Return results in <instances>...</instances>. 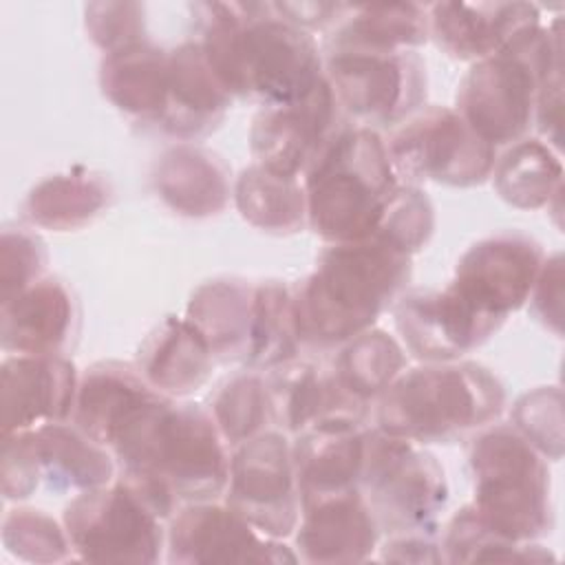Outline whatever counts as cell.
Segmentation results:
<instances>
[{
    "instance_id": "29",
    "label": "cell",
    "mask_w": 565,
    "mask_h": 565,
    "mask_svg": "<svg viewBox=\"0 0 565 565\" xmlns=\"http://www.w3.org/2000/svg\"><path fill=\"white\" fill-rule=\"evenodd\" d=\"M113 203V183L95 170L75 166L35 183L22 216L35 227L51 232H75L97 221Z\"/></svg>"
},
{
    "instance_id": "21",
    "label": "cell",
    "mask_w": 565,
    "mask_h": 565,
    "mask_svg": "<svg viewBox=\"0 0 565 565\" xmlns=\"http://www.w3.org/2000/svg\"><path fill=\"white\" fill-rule=\"evenodd\" d=\"M294 534L300 561L333 565L369 561L382 532L355 488L302 503Z\"/></svg>"
},
{
    "instance_id": "6",
    "label": "cell",
    "mask_w": 565,
    "mask_h": 565,
    "mask_svg": "<svg viewBox=\"0 0 565 565\" xmlns=\"http://www.w3.org/2000/svg\"><path fill=\"white\" fill-rule=\"evenodd\" d=\"M561 64L558 20L554 26L536 24L470 66L459 84L455 110L490 146H512L534 126L539 88Z\"/></svg>"
},
{
    "instance_id": "8",
    "label": "cell",
    "mask_w": 565,
    "mask_h": 565,
    "mask_svg": "<svg viewBox=\"0 0 565 565\" xmlns=\"http://www.w3.org/2000/svg\"><path fill=\"white\" fill-rule=\"evenodd\" d=\"M360 492L388 536L433 532L448 501V481L435 455L419 444L364 428Z\"/></svg>"
},
{
    "instance_id": "10",
    "label": "cell",
    "mask_w": 565,
    "mask_h": 565,
    "mask_svg": "<svg viewBox=\"0 0 565 565\" xmlns=\"http://www.w3.org/2000/svg\"><path fill=\"white\" fill-rule=\"evenodd\" d=\"M386 150L397 179L411 185H481L497 161V148L448 106H422L393 128Z\"/></svg>"
},
{
    "instance_id": "5",
    "label": "cell",
    "mask_w": 565,
    "mask_h": 565,
    "mask_svg": "<svg viewBox=\"0 0 565 565\" xmlns=\"http://www.w3.org/2000/svg\"><path fill=\"white\" fill-rule=\"evenodd\" d=\"M399 183L380 132L347 126L302 174L307 225L327 243L369 238Z\"/></svg>"
},
{
    "instance_id": "38",
    "label": "cell",
    "mask_w": 565,
    "mask_h": 565,
    "mask_svg": "<svg viewBox=\"0 0 565 565\" xmlns=\"http://www.w3.org/2000/svg\"><path fill=\"white\" fill-rule=\"evenodd\" d=\"M7 552L29 563H60L73 556L64 523L38 508H11L2 519Z\"/></svg>"
},
{
    "instance_id": "34",
    "label": "cell",
    "mask_w": 565,
    "mask_h": 565,
    "mask_svg": "<svg viewBox=\"0 0 565 565\" xmlns=\"http://www.w3.org/2000/svg\"><path fill=\"white\" fill-rule=\"evenodd\" d=\"M302 349L294 287L282 280H260L254 294V320L245 366L249 371H269L294 358Z\"/></svg>"
},
{
    "instance_id": "43",
    "label": "cell",
    "mask_w": 565,
    "mask_h": 565,
    "mask_svg": "<svg viewBox=\"0 0 565 565\" xmlns=\"http://www.w3.org/2000/svg\"><path fill=\"white\" fill-rule=\"evenodd\" d=\"M0 486L7 501L29 499L40 488L38 466L31 452L26 430L2 435L0 455Z\"/></svg>"
},
{
    "instance_id": "22",
    "label": "cell",
    "mask_w": 565,
    "mask_h": 565,
    "mask_svg": "<svg viewBox=\"0 0 565 565\" xmlns=\"http://www.w3.org/2000/svg\"><path fill=\"white\" fill-rule=\"evenodd\" d=\"M232 99L199 40H185L170 51L168 97L154 128L179 141L201 139L218 128Z\"/></svg>"
},
{
    "instance_id": "42",
    "label": "cell",
    "mask_w": 565,
    "mask_h": 565,
    "mask_svg": "<svg viewBox=\"0 0 565 565\" xmlns=\"http://www.w3.org/2000/svg\"><path fill=\"white\" fill-rule=\"evenodd\" d=\"M88 38L106 53L146 42V7L139 2H90L84 9Z\"/></svg>"
},
{
    "instance_id": "27",
    "label": "cell",
    "mask_w": 565,
    "mask_h": 565,
    "mask_svg": "<svg viewBox=\"0 0 565 565\" xmlns=\"http://www.w3.org/2000/svg\"><path fill=\"white\" fill-rule=\"evenodd\" d=\"M170 51L150 40L106 53L99 64V88L124 115L154 126L168 97Z\"/></svg>"
},
{
    "instance_id": "4",
    "label": "cell",
    "mask_w": 565,
    "mask_h": 565,
    "mask_svg": "<svg viewBox=\"0 0 565 565\" xmlns=\"http://www.w3.org/2000/svg\"><path fill=\"white\" fill-rule=\"evenodd\" d=\"M505 408L499 377L477 362H424L377 397V428L424 444H452L492 426Z\"/></svg>"
},
{
    "instance_id": "24",
    "label": "cell",
    "mask_w": 565,
    "mask_h": 565,
    "mask_svg": "<svg viewBox=\"0 0 565 565\" xmlns=\"http://www.w3.org/2000/svg\"><path fill=\"white\" fill-rule=\"evenodd\" d=\"M135 364L102 360L79 375L71 422L102 446L110 448L117 433L150 402L161 397Z\"/></svg>"
},
{
    "instance_id": "18",
    "label": "cell",
    "mask_w": 565,
    "mask_h": 565,
    "mask_svg": "<svg viewBox=\"0 0 565 565\" xmlns=\"http://www.w3.org/2000/svg\"><path fill=\"white\" fill-rule=\"evenodd\" d=\"M79 375L66 355H9L0 366L2 435L68 422Z\"/></svg>"
},
{
    "instance_id": "26",
    "label": "cell",
    "mask_w": 565,
    "mask_h": 565,
    "mask_svg": "<svg viewBox=\"0 0 565 565\" xmlns=\"http://www.w3.org/2000/svg\"><path fill=\"white\" fill-rule=\"evenodd\" d=\"M40 486L51 492H86L115 479L113 452L73 422H53L26 430Z\"/></svg>"
},
{
    "instance_id": "30",
    "label": "cell",
    "mask_w": 565,
    "mask_h": 565,
    "mask_svg": "<svg viewBox=\"0 0 565 565\" xmlns=\"http://www.w3.org/2000/svg\"><path fill=\"white\" fill-rule=\"evenodd\" d=\"M428 11L413 2L342 4L327 51H415L426 44Z\"/></svg>"
},
{
    "instance_id": "44",
    "label": "cell",
    "mask_w": 565,
    "mask_h": 565,
    "mask_svg": "<svg viewBox=\"0 0 565 565\" xmlns=\"http://www.w3.org/2000/svg\"><path fill=\"white\" fill-rule=\"evenodd\" d=\"M534 318L556 335H561L563 324V258L552 254L543 260L530 298Z\"/></svg>"
},
{
    "instance_id": "15",
    "label": "cell",
    "mask_w": 565,
    "mask_h": 565,
    "mask_svg": "<svg viewBox=\"0 0 565 565\" xmlns=\"http://www.w3.org/2000/svg\"><path fill=\"white\" fill-rule=\"evenodd\" d=\"M168 563H296L282 539L258 532L225 501L181 505L168 521Z\"/></svg>"
},
{
    "instance_id": "33",
    "label": "cell",
    "mask_w": 565,
    "mask_h": 565,
    "mask_svg": "<svg viewBox=\"0 0 565 565\" xmlns=\"http://www.w3.org/2000/svg\"><path fill=\"white\" fill-rule=\"evenodd\" d=\"M497 194L521 210H539L561 199L563 166L558 152L541 139H521L512 143L492 168Z\"/></svg>"
},
{
    "instance_id": "17",
    "label": "cell",
    "mask_w": 565,
    "mask_h": 565,
    "mask_svg": "<svg viewBox=\"0 0 565 565\" xmlns=\"http://www.w3.org/2000/svg\"><path fill=\"white\" fill-rule=\"evenodd\" d=\"M274 428L287 435L307 430L364 428L371 404L353 395L331 366L294 358L269 369L265 377Z\"/></svg>"
},
{
    "instance_id": "41",
    "label": "cell",
    "mask_w": 565,
    "mask_h": 565,
    "mask_svg": "<svg viewBox=\"0 0 565 565\" xmlns=\"http://www.w3.org/2000/svg\"><path fill=\"white\" fill-rule=\"evenodd\" d=\"M46 243L26 225H4L0 236V298L22 294L46 276Z\"/></svg>"
},
{
    "instance_id": "20",
    "label": "cell",
    "mask_w": 565,
    "mask_h": 565,
    "mask_svg": "<svg viewBox=\"0 0 565 565\" xmlns=\"http://www.w3.org/2000/svg\"><path fill=\"white\" fill-rule=\"evenodd\" d=\"M426 11L435 44L466 62L486 60L541 24L539 7L530 2H437Z\"/></svg>"
},
{
    "instance_id": "25",
    "label": "cell",
    "mask_w": 565,
    "mask_h": 565,
    "mask_svg": "<svg viewBox=\"0 0 565 565\" xmlns=\"http://www.w3.org/2000/svg\"><path fill=\"white\" fill-rule=\"evenodd\" d=\"M214 353L201 331L188 320L163 318L139 344L135 366L166 397H188L207 384Z\"/></svg>"
},
{
    "instance_id": "35",
    "label": "cell",
    "mask_w": 565,
    "mask_h": 565,
    "mask_svg": "<svg viewBox=\"0 0 565 565\" xmlns=\"http://www.w3.org/2000/svg\"><path fill=\"white\" fill-rule=\"evenodd\" d=\"M329 366L353 395L371 404L406 371V353L388 331L371 327L340 344Z\"/></svg>"
},
{
    "instance_id": "31",
    "label": "cell",
    "mask_w": 565,
    "mask_h": 565,
    "mask_svg": "<svg viewBox=\"0 0 565 565\" xmlns=\"http://www.w3.org/2000/svg\"><path fill=\"white\" fill-rule=\"evenodd\" d=\"M300 503L355 490L364 463V428L307 430L294 441Z\"/></svg>"
},
{
    "instance_id": "40",
    "label": "cell",
    "mask_w": 565,
    "mask_h": 565,
    "mask_svg": "<svg viewBox=\"0 0 565 565\" xmlns=\"http://www.w3.org/2000/svg\"><path fill=\"white\" fill-rule=\"evenodd\" d=\"M512 428L545 459L563 455V395L558 386H539L521 395L512 408Z\"/></svg>"
},
{
    "instance_id": "1",
    "label": "cell",
    "mask_w": 565,
    "mask_h": 565,
    "mask_svg": "<svg viewBox=\"0 0 565 565\" xmlns=\"http://www.w3.org/2000/svg\"><path fill=\"white\" fill-rule=\"evenodd\" d=\"M201 49L232 97L280 106L307 95L324 75L313 35L274 2H201Z\"/></svg>"
},
{
    "instance_id": "19",
    "label": "cell",
    "mask_w": 565,
    "mask_h": 565,
    "mask_svg": "<svg viewBox=\"0 0 565 565\" xmlns=\"http://www.w3.org/2000/svg\"><path fill=\"white\" fill-rule=\"evenodd\" d=\"M79 300L60 276H42L2 302L0 344L9 355H64L79 333Z\"/></svg>"
},
{
    "instance_id": "12",
    "label": "cell",
    "mask_w": 565,
    "mask_h": 565,
    "mask_svg": "<svg viewBox=\"0 0 565 565\" xmlns=\"http://www.w3.org/2000/svg\"><path fill=\"white\" fill-rule=\"evenodd\" d=\"M225 503L271 539H287L300 519V488L287 433L269 428L234 448Z\"/></svg>"
},
{
    "instance_id": "28",
    "label": "cell",
    "mask_w": 565,
    "mask_h": 565,
    "mask_svg": "<svg viewBox=\"0 0 565 565\" xmlns=\"http://www.w3.org/2000/svg\"><path fill=\"white\" fill-rule=\"evenodd\" d=\"M256 282L221 276L205 280L190 296L185 318L207 340L216 362L245 364L254 320Z\"/></svg>"
},
{
    "instance_id": "32",
    "label": "cell",
    "mask_w": 565,
    "mask_h": 565,
    "mask_svg": "<svg viewBox=\"0 0 565 565\" xmlns=\"http://www.w3.org/2000/svg\"><path fill=\"white\" fill-rule=\"evenodd\" d=\"M234 205L256 230L289 236L307 225V194L298 177L252 163L234 181Z\"/></svg>"
},
{
    "instance_id": "16",
    "label": "cell",
    "mask_w": 565,
    "mask_h": 565,
    "mask_svg": "<svg viewBox=\"0 0 565 565\" xmlns=\"http://www.w3.org/2000/svg\"><path fill=\"white\" fill-rule=\"evenodd\" d=\"M543 260L545 252L536 238L499 232L461 254L448 285L479 309L505 320L527 302Z\"/></svg>"
},
{
    "instance_id": "37",
    "label": "cell",
    "mask_w": 565,
    "mask_h": 565,
    "mask_svg": "<svg viewBox=\"0 0 565 565\" xmlns=\"http://www.w3.org/2000/svg\"><path fill=\"white\" fill-rule=\"evenodd\" d=\"M446 563H497V561H547L554 558L543 545L514 543L497 534L472 503L457 510L441 541Z\"/></svg>"
},
{
    "instance_id": "11",
    "label": "cell",
    "mask_w": 565,
    "mask_h": 565,
    "mask_svg": "<svg viewBox=\"0 0 565 565\" xmlns=\"http://www.w3.org/2000/svg\"><path fill=\"white\" fill-rule=\"evenodd\" d=\"M324 79L342 115L371 130L399 126L426 99L417 51H327Z\"/></svg>"
},
{
    "instance_id": "45",
    "label": "cell",
    "mask_w": 565,
    "mask_h": 565,
    "mask_svg": "<svg viewBox=\"0 0 565 565\" xmlns=\"http://www.w3.org/2000/svg\"><path fill=\"white\" fill-rule=\"evenodd\" d=\"M380 558L388 563H446L441 543L433 532L395 534L380 547Z\"/></svg>"
},
{
    "instance_id": "2",
    "label": "cell",
    "mask_w": 565,
    "mask_h": 565,
    "mask_svg": "<svg viewBox=\"0 0 565 565\" xmlns=\"http://www.w3.org/2000/svg\"><path fill=\"white\" fill-rule=\"evenodd\" d=\"M108 450L119 475L148 490L168 516L188 503L216 501L227 486L230 444L199 404L157 397L117 433Z\"/></svg>"
},
{
    "instance_id": "7",
    "label": "cell",
    "mask_w": 565,
    "mask_h": 565,
    "mask_svg": "<svg viewBox=\"0 0 565 565\" xmlns=\"http://www.w3.org/2000/svg\"><path fill=\"white\" fill-rule=\"evenodd\" d=\"M472 505L501 536L536 543L554 525L545 457L512 426L492 424L468 448Z\"/></svg>"
},
{
    "instance_id": "46",
    "label": "cell",
    "mask_w": 565,
    "mask_h": 565,
    "mask_svg": "<svg viewBox=\"0 0 565 565\" xmlns=\"http://www.w3.org/2000/svg\"><path fill=\"white\" fill-rule=\"evenodd\" d=\"M274 4L282 18H287L289 22H294L305 31L331 26L342 11V2H274Z\"/></svg>"
},
{
    "instance_id": "23",
    "label": "cell",
    "mask_w": 565,
    "mask_h": 565,
    "mask_svg": "<svg viewBox=\"0 0 565 565\" xmlns=\"http://www.w3.org/2000/svg\"><path fill=\"white\" fill-rule=\"evenodd\" d=\"M157 196L177 214L210 218L234 199L232 170L214 150L181 141L161 152L152 168Z\"/></svg>"
},
{
    "instance_id": "13",
    "label": "cell",
    "mask_w": 565,
    "mask_h": 565,
    "mask_svg": "<svg viewBox=\"0 0 565 565\" xmlns=\"http://www.w3.org/2000/svg\"><path fill=\"white\" fill-rule=\"evenodd\" d=\"M344 128L342 110L322 75L300 99L265 106L254 115L249 150L254 163L300 179Z\"/></svg>"
},
{
    "instance_id": "9",
    "label": "cell",
    "mask_w": 565,
    "mask_h": 565,
    "mask_svg": "<svg viewBox=\"0 0 565 565\" xmlns=\"http://www.w3.org/2000/svg\"><path fill=\"white\" fill-rule=\"evenodd\" d=\"M166 512L132 479L79 492L64 508L62 523L79 561L157 563L166 547Z\"/></svg>"
},
{
    "instance_id": "39",
    "label": "cell",
    "mask_w": 565,
    "mask_h": 565,
    "mask_svg": "<svg viewBox=\"0 0 565 565\" xmlns=\"http://www.w3.org/2000/svg\"><path fill=\"white\" fill-rule=\"evenodd\" d=\"M435 232V207L424 190L411 183H399L391 196L375 238L413 256L424 249Z\"/></svg>"
},
{
    "instance_id": "36",
    "label": "cell",
    "mask_w": 565,
    "mask_h": 565,
    "mask_svg": "<svg viewBox=\"0 0 565 565\" xmlns=\"http://www.w3.org/2000/svg\"><path fill=\"white\" fill-rule=\"evenodd\" d=\"M207 411L232 448L274 426L269 388L265 377L256 371H245L225 380L214 393Z\"/></svg>"
},
{
    "instance_id": "14",
    "label": "cell",
    "mask_w": 565,
    "mask_h": 565,
    "mask_svg": "<svg viewBox=\"0 0 565 565\" xmlns=\"http://www.w3.org/2000/svg\"><path fill=\"white\" fill-rule=\"evenodd\" d=\"M393 316L406 351L422 362L461 360L503 324L450 285L404 291L393 305Z\"/></svg>"
},
{
    "instance_id": "3",
    "label": "cell",
    "mask_w": 565,
    "mask_h": 565,
    "mask_svg": "<svg viewBox=\"0 0 565 565\" xmlns=\"http://www.w3.org/2000/svg\"><path fill=\"white\" fill-rule=\"evenodd\" d=\"M411 258L375 236L329 243L316 269L294 287L302 347L338 349L371 329L404 296L413 274Z\"/></svg>"
}]
</instances>
